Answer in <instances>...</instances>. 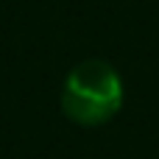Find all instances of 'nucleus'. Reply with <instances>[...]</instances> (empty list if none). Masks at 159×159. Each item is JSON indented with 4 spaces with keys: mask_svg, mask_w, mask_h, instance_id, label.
Instances as JSON below:
<instances>
[{
    "mask_svg": "<svg viewBox=\"0 0 159 159\" xmlns=\"http://www.w3.org/2000/svg\"><path fill=\"white\" fill-rule=\"evenodd\" d=\"M123 106V81L117 70L101 59L81 61L61 87V109L78 126H101Z\"/></svg>",
    "mask_w": 159,
    "mask_h": 159,
    "instance_id": "nucleus-1",
    "label": "nucleus"
}]
</instances>
